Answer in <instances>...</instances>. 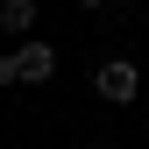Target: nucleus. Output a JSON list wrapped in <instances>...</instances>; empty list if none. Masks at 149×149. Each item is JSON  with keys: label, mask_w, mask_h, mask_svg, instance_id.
I'll use <instances>...</instances> for the list:
<instances>
[{"label": "nucleus", "mask_w": 149, "mask_h": 149, "mask_svg": "<svg viewBox=\"0 0 149 149\" xmlns=\"http://www.w3.org/2000/svg\"><path fill=\"white\" fill-rule=\"evenodd\" d=\"M0 29H7V36H29L36 29V0H0Z\"/></svg>", "instance_id": "3"}, {"label": "nucleus", "mask_w": 149, "mask_h": 149, "mask_svg": "<svg viewBox=\"0 0 149 149\" xmlns=\"http://www.w3.org/2000/svg\"><path fill=\"white\" fill-rule=\"evenodd\" d=\"M92 85H100V100H114V107H128V100L142 92V71L128 64V57H107L100 71H92Z\"/></svg>", "instance_id": "2"}, {"label": "nucleus", "mask_w": 149, "mask_h": 149, "mask_svg": "<svg viewBox=\"0 0 149 149\" xmlns=\"http://www.w3.org/2000/svg\"><path fill=\"white\" fill-rule=\"evenodd\" d=\"M78 7H107V0H78Z\"/></svg>", "instance_id": "4"}, {"label": "nucleus", "mask_w": 149, "mask_h": 149, "mask_svg": "<svg viewBox=\"0 0 149 149\" xmlns=\"http://www.w3.org/2000/svg\"><path fill=\"white\" fill-rule=\"evenodd\" d=\"M57 78V50L50 43H22L14 57H0V85H43Z\"/></svg>", "instance_id": "1"}]
</instances>
